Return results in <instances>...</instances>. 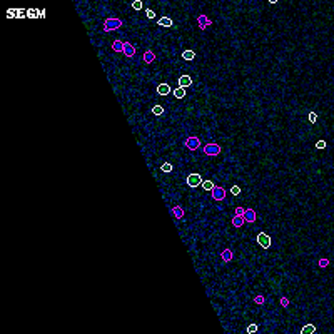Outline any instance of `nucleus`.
<instances>
[{
    "instance_id": "obj_20",
    "label": "nucleus",
    "mask_w": 334,
    "mask_h": 334,
    "mask_svg": "<svg viewBox=\"0 0 334 334\" xmlns=\"http://www.w3.org/2000/svg\"><path fill=\"white\" fill-rule=\"evenodd\" d=\"M174 97H175V99H184V97H185V89L177 87V89L174 90Z\"/></svg>"
},
{
    "instance_id": "obj_11",
    "label": "nucleus",
    "mask_w": 334,
    "mask_h": 334,
    "mask_svg": "<svg viewBox=\"0 0 334 334\" xmlns=\"http://www.w3.org/2000/svg\"><path fill=\"white\" fill-rule=\"evenodd\" d=\"M192 84V79H191V75H180L179 77V87H189V85Z\"/></svg>"
},
{
    "instance_id": "obj_19",
    "label": "nucleus",
    "mask_w": 334,
    "mask_h": 334,
    "mask_svg": "<svg viewBox=\"0 0 334 334\" xmlns=\"http://www.w3.org/2000/svg\"><path fill=\"white\" fill-rule=\"evenodd\" d=\"M194 57H196L194 50H184L182 52V59L184 60H194Z\"/></svg>"
},
{
    "instance_id": "obj_10",
    "label": "nucleus",
    "mask_w": 334,
    "mask_h": 334,
    "mask_svg": "<svg viewBox=\"0 0 334 334\" xmlns=\"http://www.w3.org/2000/svg\"><path fill=\"white\" fill-rule=\"evenodd\" d=\"M244 221H247V222H256V211L254 209H246V212H244Z\"/></svg>"
},
{
    "instance_id": "obj_18",
    "label": "nucleus",
    "mask_w": 334,
    "mask_h": 334,
    "mask_svg": "<svg viewBox=\"0 0 334 334\" xmlns=\"http://www.w3.org/2000/svg\"><path fill=\"white\" fill-rule=\"evenodd\" d=\"M172 214H174V217H177V219H182L184 217V209L182 207H172Z\"/></svg>"
},
{
    "instance_id": "obj_27",
    "label": "nucleus",
    "mask_w": 334,
    "mask_h": 334,
    "mask_svg": "<svg viewBox=\"0 0 334 334\" xmlns=\"http://www.w3.org/2000/svg\"><path fill=\"white\" fill-rule=\"evenodd\" d=\"M329 266V261L326 257H323V259H319V267H328Z\"/></svg>"
},
{
    "instance_id": "obj_15",
    "label": "nucleus",
    "mask_w": 334,
    "mask_h": 334,
    "mask_svg": "<svg viewBox=\"0 0 334 334\" xmlns=\"http://www.w3.org/2000/svg\"><path fill=\"white\" fill-rule=\"evenodd\" d=\"M154 60H155V55H154V52L147 50L146 53H144V62H146V64H152Z\"/></svg>"
},
{
    "instance_id": "obj_8",
    "label": "nucleus",
    "mask_w": 334,
    "mask_h": 334,
    "mask_svg": "<svg viewBox=\"0 0 334 334\" xmlns=\"http://www.w3.org/2000/svg\"><path fill=\"white\" fill-rule=\"evenodd\" d=\"M157 94H159V95H162V97L169 95V94H171V85H169V84H159L157 85Z\"/></svg>"
},
{
    "instance_id": "obj_28",
    "label": "nucleus",
    "mask_w": 334,
    "mask_h": 334,
    "mask_svg": "<svg viewBox=\"0 0 334 334\" xmlns=\"http://www.w3.org/2000/svg\"><path fill=\"white\" fill-rule=\"evenodd\" d=\"M230 192H232L234 196H239V192H241V187H239V185H232V187H230Z\"/></svg>"
},
{
    "instance_id": "obj_24",
    "label": "nucleus",
    "mask_w": 334,
    "mask_h": 334,
    "mask_svg": "<svg viewBox=\"0 0 334 334\" xmlns=\"http://www.w3.org/2000/svg\"><path fill=\"white\" fill-rule=\"evenodd\" d=\"M142 7H144V3L141 2V0H135V2H132V9H134V10H141Z\"/></svg>"
},
{
    "instance_id": "obj_2",
    "label": "nucleus",
    "mask_w": 334,
    "mask_h": 334,
    "mask_svg": "<svg viewBox=\"0 0 334 334\" xmlns=\"http://www.w3.org/2000/svg\"><path fill=\"white\" fill-rule=\"evenodd\" d=\"M202 184V177H201L199 174H189L187 175V185L189 187H199V185Z\"/></svg>"
},
{
    "instance_id": "obj_4",
    "label": "nucleus",
    "mask_w": 334,
    "mask_h": 334,
    "mask_svg": "<svg viewBox=\"0 0 334 334\" xmlns=\"http://www.w3.org/2000/svg\"><path fill=\"white\" fill-rule=\"evenodd\" d=\"M257 244L261 247H264V249H269L271 247V237L267 236V234H264V232L257 234Z\"/></svg>"
},
{
    "instance_id": "obj_12",
    "label": "nucleus",
    "mask_w": 334,
    "mask_h": 334,
    "mask_svg": "<svg viewBox=\"0 0 334 334\" xmlns=\"http://www.w3.org/2000/svg\"><path fill=\"white\" fill-rule=\"evenodd\" d=\"M221 257H222V261H224V262H229V261H232L234 254H232V251H230V249H224V251H222V254H221Z\"/></svg>"
},
{
    "instance_id": "obj_14",
    "label": "nucleus",
    "mask_w": 334,
    "mask_h": 334,
    "mask_svg": "<svg viewBox=\"0 0 334 334\" xmlns=\"http://www.w3.org/2000/svg\"><path fill=\"white\" fill-rule=\"evenodd\" d=\"M244 217H239V216H234L232 217V226L234 227H242V226H244Z\"/></svg>"
},
{
    "instance_id": "obj_22",
    "label": "nucleus",
    "mask_w": 334,
    "mask_h": 334,
    "mask_svg": "<svg viewBox=\"0 0 334 334\" xmlns=\"http://www.w3.org/2000/svg\"><path fill=\"white\" fill-rule=\"evenodd\" d=\"M152 114L157 115V117H159V115H162L164 114V107L162 105H154V107H152Z\"/></svg>"
},
{
    "instance_id": "obj_6",
    "label": "nucleus",
    "mask_w": 334,
    "mask_h": 334,
    "mask_svg": "<svg viewBox=\"0 0 334 334\" xmlns=\"http://www.w3.org/2000/svg\"><path fill=\"white\" fill-rule=\"evenodd\" d=\"M211 192H212L214 201H224L226 199V189L224 187H214Z\"/></svg>"
},
{
    "instance_id": "obj_21",
    "label": "nucleus",
    "mask_w": 334,
    "mask_h": 334,
    "mask_svg": "<svg viewBox=\"0 0 334 334\" xmlns=\"http://www.w3.org/2000/svg\"><path fill=\"white\" fill-rule=\"evenodd\" d=\"M201 185H202V187L205 189V191H212V189L216 187L212 180H202V184H201Z\"/></svg>"
},
{
    "instance_id": "obj_31",
    "label": "nucleus",
    "mask_w": 334,
    "mask_h": 334,
    "mask_svg": "<svg viewBox=\"0 0 334 334\" xmlns=\"http://www.w3.org/2000/svg\"><path fill=\"white\" fill-rule=\"evenodd\" d=\"M146 15H147V19H155V12L154 10H146Z\"/></svg>"
},
{
    "instance_id": "obj_13",
    "label": "nucleus",
    "mask_w": 334,
    "mask_h": 334,
    "mask_svg": "<svg viewBox=\"0 0 334 334\" xmlns=\"http://www.w3.org/2000/svg\"><path fill=\"white\" fill-rule=\"evenodd\" d=\"M157 23H159L160 27H172V23H174V22H172L169 17H162V19L157 20Z\"/></svg>"
},
{
    "instance_id": "obj_5",
    "label": "nucleus",
    "mask_w": 334,
    "mask_h": 334,
    "mask_svg": "<svg viewBox=\"0 0 334 334\" xmlns=\"http://www.w3.org/2000/svg\"><path fill=\"white\" fill-rule=\"evenodd\" d=\"M185 147H187L189 150H196L201 147V141L197 137H187L185 139Z\"/></svg>"
},
{
    "instance_id": "obj_17",
    "label": "nucleus",
    "mask_w": 334,
    "mask_h": 334,
    "mask_svg": "<svg viewBox=\"0 0 334 334\" xmlns=\"http://www.w3.org/2000/svg\"><path fill=\"white\" fill-rule=\"evenodd\" d=\"M112 49H114V52H124V42L122 40H115L112 44Z\"/></svg>"
},
{
    "instance_id": "obj_26",
    "label": "nucleus",
    "mask_w": 334,
    "mask_h": 334,
    "mask_svg": "<svg viewBox=\"0 0 334 334\" xmlns=\"http://www.w3.org/2000/svg\"><path fill=\"white\" fill-rule=\"evenodd\" d=\"M254 302L259 304V306H262V304L266 302V298H264V296H256V298H254Z\"/></svg>"
},
{
    "instance_id": "obj_7",
    "label": "nucleus",
    "mask_w": 334,
    "mask_h": 334,
    "mask_svg": "<svg viewBox=\"0 0 334 334\" xmlns=\"http://www.w3.org/2000/svg\"><path fill=\"white\" fill-rule=\"evenodd\" d=\"M197 23H199V28H202V30H205V28H207L209 25H211V20L207 19V15H199V17H197Z\"/></svg>"
},
{
    "instance_id": "obj_9",
    "label": "nucleus",
    "mask_w": 334,
    "mask_h": 334,
    "mask_svg": "<svg viewBox=\"0 0 334 334\" xmlns=\"http://www.w3.org/2000/svg\"><path fill=\"white\" fill-rule=\"evenodd\" d=\"M124 53H125L127 57H134V55H135V49H134V45L129 44V42H124Z\"/></svg>"
},
{
    "instance_id": "obj_33",
    "label": "nucleus",
    "mask_w": 334,
    "mask_h": 334,
    "mask_svg": "<svg viewBox=\"0 0 334 334\" xmlns=\"http://www.w3.org/2000/svg\"><path fill=\"white\" fill-rule=\"evenodd\" d=\"M281 306L282 307H287V306H289V299H287V298H281Z\"/></svg>"
},
{
    "instance_id": "obj_32",
    "label": "nucleus",
    "mask_w": 334,
    "mask_h": 334,
    "mask_svg": "<svg viewBox=\"0 0 334 334\" xmlns=\"http://www.w3.org/2000/svg\"><path fill=\"white\" fill-rule=\"evenodd\" d=\"M316 120H317V115H316L314 112H309V122H312V124H314Z\"/></svg>"
},
{
    "instance_id": "obj_30",
    "label": "nucleus",
    "mask_w": 334,
    "mask_h": 334,
    "mask_svg": "<svg viewBox=\"0 0 334 334\" xmlns=\"http://www.w3.org/2000/svg\"><path fill=\"white\" fill-rule=\"evenodd\" d=\"M244 212H246V209H242V207L236 209V216H239V217H244Z\"/></svg>"
},
{
    "instance_id": "obj_25",
    "label": "nucleus",
    "mask_w": 334,
    "mask_h": 334,
    "mask_svg": "<svg viewBox=\"0 0 334 334\" xmlns=\"http://www.w3.org/2000/svg\"><path fill=\"white\" fill-rule=\"evenodd\" d=\"M160 169H162V172H172V169H174V167H172V164L166 162V164H162V167H160Z\"/></svg>"
},
{
    "instance_id": "obj_16",
    "label": "nucleus",
    "mask_w": 334,
    "mask_h": 334,
    "mask_svg": "<svg viewBox=\"0 0 334 334\" xmlns=\"http://www.w3.org/2000/svg\"><path fill=\"white\" fill-rule=\"evenodd\" d=\"M301 332H302V334H314V332H316L314 324H306L302 329H301Z\"/></svg>"
},
{
    "instance_id": "obj_29",
    "label": "nucleus",
    "mask_w": 334,
    "mask_h": 334,
    "mask_svg": "<svg viewBox=\"0 0 334 334\" xmlns=\"http://www.w3.org/2000/svg\"><path fill=\"white\" fill-rule=\"evenodd\" d=\"M316 149H319V150L321 149H326V142L324 141H317L316 142Z\"/></svg>"
},
{
    "instance_id": "obj_1",
    "label": "nucleus",
    "mask_w": 334,
    "mask_h": 334,
    "mask_svg": "<svg viewBox=\"0 0 334 334\" xmlns=\"http://www.w3.org/2000/svg\"><path fill=\"white\" fill-rule=\"evenodd\" d=\"M122 27V20L120 19H107L104 22V30L105 32H110V30H117V28Z\"/></svg>"
},
{
    "instance_id": "obj_23",
    "label": "nucleus",
    "mask_w": 334,
    "mask_h": 334,
    "mask_svg": "<svg viewBox=\"0 0 334 334\" xmlns=\"http://www.w3.org/2000/svg\"><path fill=\"white\" fill-rule=\"evenodd\" d=\"M257 329H259V326H257V324H249V326H247V332H249V334L257 332Z\"/></svg>"
},
{
    "instance_id": "obj_3",
    "label": "nucleus",
    "mask_w": 334,
    "mask_h": 334,
    "mask_svg": "<svg viewBox=\"0 0 334 334\" xmlns=\"http://www.w3.org/2000/svg\"><path fill=\"white\" fill-rule=\"evenodd\" d=\"M204 154H207V155H217V154H221V146L219 144H207V146L204 147Z\"/></svg>"
}]
</instances>
